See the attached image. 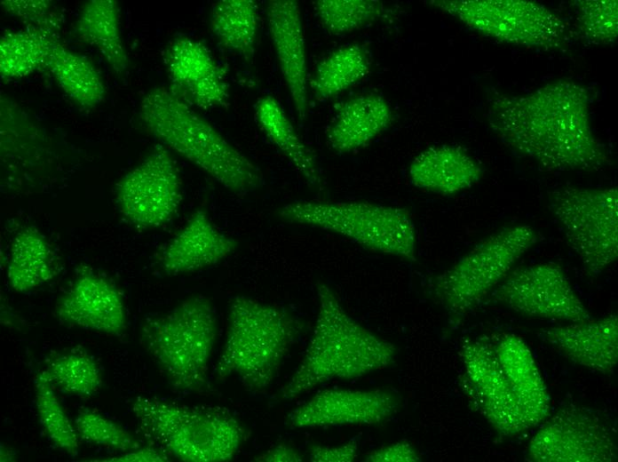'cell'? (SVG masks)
<instances>
[{"mask_svg":"<svg viewBox=\"0 0 618 462\" xmlns=\"http://www.w3.org/2000/svg\"><path fill=\"white\" fill-rule=\"evenodd\" d=\"M590 102L586 86L563 79L524 95L493 92L486 119L502 143L545 170L594 171L610 157L591 127Z\"/></svg>","mask_w":618,"mask_h":462,"instance_id":"1","label":"cell"},{"mask_svg":"<svg viewBox=\"0 0 618 462\" xmlns=\"http://www.w3.org/2000/svg\"><path fill=\"white\" fill-rule=\"evenodd\" d=\"M316 293L318 312L311 339L279 393L280 400H293L334 379L350 380L384 370L396 358V346L355 321L330 286L318 283Z\"/></svg>","mask_w":618,"mask_h":462,"instance_id":"2","label":"cell"},{"mask_svg":"<svg viewBox=\"0 0 618 462\" xmlns=\"http://www.w3.org/2000/svg\"><path fill=\"white\" fill-rule=\"evenodd\" d=\"M139 116L144 128L162 145L231 192L245 195L262 186L258 167L170 88L147 92Z\"/></svg>","mask_w":618,"mask_h":462,"instance_id":"3","label":"cell"},{"mask_svg":"<svg viewBox=\"0 0 618 462\" xmlns=\"http://www.w3.org/2000/svg\"><path fill=\"white\" fill-rule=\"evenodd\" d=\"M300 331V323L285 309L245 296L234 297L217 376H233L250 391L265 389Z\"/></svg>","mask_w":618,"mask_h":462,"instance_id":"4","label":"cell"},{"mask_svg":"<svg viewBox=\"0 0 618 462\" xmlns=\"http://www.w3.org/2000/svg\"><path fill=\"white\" fill-rule=\"evenodd\" d=\"M218 335L209 299L192 296L142 323L139 341L170 385L178 392L208 388L209 365Z\"/></svg>","mask_w":618,"mask_h":462,"instance_id":"5","label":"cell"},{"mask_svg":"<svg viewBox=\"0 0 618 462\" xmlns=\"http://www.w3.org/2000/svg\"><path fill=\"white\" fill-rule=\"evenodd\" d=\"M131 408L143 434L180 461H229L245 438L241 423L224 410L146 396L133 399Z\"/></svg>","mask_w":618,"mask_h":462,"instance_id":"6","label":"cell"},{"mask_svg":"<svg viewBox=\"0 0 618 462\" xmlns=\"http://www.w3.org/2000/svg\"><path fill=\"white\" fill-rule=\"evenodd\" d=\"M278 215L289 223L337 234L370 251L416 259V229L405 208L360 201H297L283 205Z\"/></svg>","mask_w":618,"mask_h":462,"instance_id":"7","label":"cell"},{"mask_svg":"<svg viewBox=\"0 0 618 462\" xmlns=\"http://www.w3.org/2000/svg\"><path fill=\"white\" fill-rule=\"evenodd\" d=\"M537 240L535 229L525 224L491 234L432 279L434 299L451 315L468 314L485 300Z\"/></svg>","mask_w":618,"mask_h":462,"instance_id":"8","label":"cell"},{"mask_svg":"<svg viewBox=\"0 0 618 462\" xmlns=\"http://www.w3.org/2000/svg\"><path fill=\"white\" fill-rule=\"evenodd\" d=\"M468 28L498 41L544 51L564 50L572 39L563 20L549 8L526 0H432Z\"/></svg>","mask_w":618,"mask_h":462,"instance_id":"9","label":"cell"},{"mask_svg":"<svg viewBox=\"0 0 618 462\" xmlns=\"http://www.w3.org/2000/svg\"><path fill=\"white\" fill-rule=\"evenodd\" d=\"M550 209L585 271L597 276L618 257V189L563 187Z\"/></svg>","mask_w":618,"mask_h":462,"instance_id":"10","label":"cell"},{"mask_svg":"<svg viewBox=\"0 0 618 462\" xmlns=\"http://www.w3.org/2000/svg\"><path fill=\"white\" fill-rule=\"evenodd\" d=\"M540 423L526 458L533 462H614L616 432L599 410L575 404L560 408Z\"/></svg>","mask_w":618,"mask_h":462,"instance_id":"11","label":"cell"},{"mask_svg":"<svg viewBox=\"0 0 618 462\" xmlns=\"http://www.w3.org/2000/svg\"><path fill=\"white\" fill-rule=\"evenodd\" d=\"M115 202L124 220L137 229H154L170 222L180 207L182 188L170 150L155 145L118 181Z\"/></svg>","mask_w":618,"mask_h":462,"instance_id":"12","label":"cell"},{"mask_svg":"<svg viewBox=\"0 0 618 462\" xmlns=\"http://www.w3.org/2000/svg\"><path fill=\"white\" fill-rule=\"evenodd\" d=\"M489 300L529 317L569 323L591 319L563 267L555 262L511 270L490 292Z\"/></svg>","mask_w":618,"mask_h":462,"instance_id":"13","label":"cell"},{"mask_svg":"<svg viewBox=\"0 0 618 462\" xmlns=\"http://www.w3.org/2000/svg\"><path fill=\"white\" fill-rule=\"evenodd\" d=\"M462 387L469 401L497 433L514 436L532 428L502 369L493 346L467 340L460 349Z\"/></svg>","mask_w":618,"mask_h":462,"instance_id":"14","label":"cell"},{"mask_svg":"<svg viewBox=\"0 0 618 462\" xmlns=\"http://www.w3.org/2000/svg\"><path fill=\"white\" fill-rule=\"evenodd\" d=\"M400 401L390 390L331 388L296 407L286 423L291 428L376 425L395 415Z\"/></svg>","mask_w":618,"mask_h":462,"instance_id":"15","label":"cell"},{"mask_svg":"<svg viewBox=\"0 0 618 462\" xmlns=\"http://www.w3.org/2000/svg\"><path fill=\"white\" fill-rule=\"evenodd\" d=\"M54 315L69 327L120 336L127 328L123 296L115 283L91 267H81L58 299Z\"/></svg>","mask_w":618,"mask_h":462,"instance_id":"16","label":"cell"},{"mask_svg":"<svg viewBox=\"0 0 618 462\" xmlns=\"http://www.w3.org/2000/svg\"><path fill=\"white\" fill-rule=\"evenodd\" d=\"M163 61L170 91L190 106L226 108L230 93L224 69L200 41L181 36L166 47Z\"/></svg>","mask_w":618,"mask_h":462,"instance_id":"17","label":"cell"},{"mask_svg":"<svg viewBox=\"0 0 618 462\" xmlns=\"http://www.w3.org/2000/svg\"><path fill=\"white\" fill-rule=\"evenodd\" d=\"M265 14L270 38L300 121L307 117L308 75L305 40L299 4L294 0L267 2Z\"/></svg>","mask_w":618,"mask_h":462,"instance_id":"18","label":"cell"},{"mask_svg":"<svg viewBox=\"0 0 618 462\" xmlns=\"http://www.w3.org/2000/svg\"><path fill=\"white\" fill-rule=\"evenodd\" d=\"M238 241L221 232L203 210H196L170 240L158 257L169 275L212 267L234 252Z\"/></svg>","mask_w":618,"mask_h":462,"instance_id":"19","label":"cell"},{"mask_svg":"<svg viewBox=\"0 0 618 462\" xmlns=\"http://www.w3.org/2000/svg\"><path fill=\"white\" fill-rule=\"evenodd\" d=\"M540 339L573 362L612 374L618 362V317L608 315L540 330Z\"/></svg>","mask_w":618,"mask_h":462,"instance_id":"20","label":"cell"},{"mask_svg":"<svg viewBox=\"0 0 618 462\" xmlns=\"http://www.w3.org/2000/svg\"><path fill=\"white\" fill-rule=\"evenodd\" d=\"M492 346L527 422L536 426L550 416L551 397L530 349L512 333L500 335Z\"/></svg>","mask_w":618,"mask_h":462,"instance_id":"21","label":"cell"},{"mask_svg":"<svg viewBox=\"0 0 618 462\" xmlns=\"http://www.w3.org/2000/svg\"><path fill=\"white\" fill-rule=\"evenodd\" d=\"M408 174L411 183L418 188L452 195L478 183L483 169L463 147L440 145L418 154Z\"/></svg>","mask_w":618,"mask_h":462,"instance_id":"22","label":"cell"},{"mask_svg":"<svg viewBox=\"0 0 618 462\" xmlns=\"http://www.w3.org/2000/svg\"><path fill=\"white\" fill-rule=\"evenodd\" d=\"M388 101L374 92L363 93L337 108L328 131V142L337 153H349L371 143L392 122Z\"/></svg>","mask_w":618,"mask_h":462,"instance_id":"23","label":"cell"},{"mask_svg":"<svg viewBox=\"0 0 618 462\" xmlns=\"http://www.w3.org/2000/svg\"><path fill=\"white\" fill-rule=\"evenodd\" d=\"M59 272V257L39 229L25 227L15 234L6 269L8 283L13 291H32L52 280Z\"/></svg>","mask_w":618,"mask_h":462,"instance_id":"24","label":"cell"},{"mask_svg":"<svg viewBox=\"0 0 618 462\" xmlns=\"http://www.w3.org/2000/svg\"><path fill=\"white\" fill-rule=\"evenodd\" d=\"M75 35L91 45L118 75L129 67L128 54L120 27V7L115 0L84 3L75 23Z\"/></svg>","mask_w":618,"mask_h":462,"instance_id":"25","label":"cell"},{"mask_svg":"<svg viewBox=\"0 0 618 462\" xmlns=\"http://www.w3.org/2000/svg\"><path fill=\"white\" fill-rule=\"evenodd\" d=\"M1 158L18 170L40 164L48 154L47 139L40 125L15 101L1 96Z\"/></svg>","mask_w":618,"mask_h":462,"instance_id":"26","label":"cell"},{"mask_svg":"<svg viewBox=\"0 0 618 462\" xmlns=\"http://www.w3.org/2000/svg\"><path fill=\"white\" fill-rule=\"evenodd\" d=\"M256 116L267 138L307 184L323 190V180L312 151L301 139L277 100L270 95L260 98L256 104Z\"/></svg>","mask_w":618,"mask_h":462,"instance_id":"27","label":"cell"},{"mask_svg":"<svg viewBox=\"0 0 618 462\" xmlns=\"http://www.w3.org/2000/svg\"><path fill=\"white\" fill-rule=\"evenodd\" d=\"M45 68L63 92L80 108L92 109L104 100L106 88L95 66L61 41L53 46Z\"/></svg>","mask_w":618,"mask_h":462,"instance_id":"28","label":"cell"},{"mask_svg":"<svg viewBox=\"0 0 618 462\" xmlns=\"http://www.w3.org/2000/svg\"><path fill=\"white\" fill-rule=\"evenodd\" d=\"M60 31L28 28L4 33L0 39V76L4 81L19 79L45 68Z\"/></svg>","mask_w":618,"mask_h":462,"instance_id":"29","label":"cell"},{"mask_svg":"<svg viewBox=\"0 0 618 462\" xmlns=\"http://www.w3.org/2000/svg\"><path fill=\"white\" fill-rule=\"evenodd\" d=\"M259 26L258 5L252 0H221L210 15L213 35L226 50L245 61L255 54Z\"/></svg>","mask_w":618,"mask_h":462,"instance_id":"30","label":"cell"},{"mask_svg":"<svg viewBox=\"0 0 618 462\" xmlns=\"http://www.w3.org/2000/svg\"><path fill=\"white\" fill-rule=\"evenodd\" d=\"M370 67V55L363 45H342L318 63L310 81L311 90L318 100L330 99L363 79Z\"/></svg>","mask_w":618,"mask_h":462,"instance_id":"31","label":"cell"},{"mask_svg":"<svg viewBox=\"0 0 618 462\" xmlns=\"http://www.w3.org/2000/svg\"><path fill=\"white\" fill-rule=\"evenodd\" d=\"M44 370L54 387L81 398L91 397L102 386L99 365L83 348L54 353L47 358Z\"/></svg>","mask_w":618,"mask_h":462,"instance_id":"32","label":"cell"},{"mask_svg":"<svg viewBox=\"0 0 618 462\" xmlns=\"http://www.w3.org/2000/svg\"><path fill=\"white\" fill-rule=\"evenodd\" d=\"M34 390L36 413L45 434L59 450L76 456L80 439L75 424L67 417L44 370L34 378Z\"/></svg>","mask_w":618,"mask_h":462,"instance_id":"33","label":"cell"},{"mask_svg":"<svg viewBox=\"0 0 618 462\" xmlns=\"http://www.w3.org/2000/svg\"><path fill=\"white\" fill-rule=\"evenodd\" d=\"M313 8L321 25L335 35L364 28L389 12L384 3L376 0H317Z\"/></svg>","mask_w":618,"mask_h":462,"instance_id":"34","label":"cell"},{"mask_svg":"<svg viewBox=\"0 0 618 462\" xmlns=\"http://www.w3.org/2000/svg\"><path fill=\"white\" fill-rule=\"evenodd\" d=\"M576 31L588 44H614L618 35L616 0H576L572 2Z\"/></svg>","mask_w":618,"mask_h":462,"instance_id":"35","label":"cell"},{"mask_svg":"<svg viewBox=\"0 0 618 462\" xmlns=\"http://www.w3.org/2000/svg\"><path fill=\"white\" fill-rule=\"evenodd\" d=\"M75 427L79 439L89 443L122 452L142 447L125 428L93 410H80L75 419Z\"/></svg>","mask_w":618,"mask_h":462,"instance_id":"36","label":"cell"},{"mask_svg":"<svg viewBox=\"0 0 618 462\" xmlns=\"http://www.w3.org/2000/svg\"><path fill=\"white\" fill-rule=\"evenodd\" d=\"M4 12L17 18L25 27L50 28L61 31L64 13L49 0H4Z\"/></svg>","mask_w":618,"mask_h":462,"instance_id":"37","label":"cell"},{"mask_svg":"<svg viewBox=\"0 0 618 462\" xmlns=\"http://www.w3.org/2000/svg\"><path fill=\"white\" fill-rule=\"evenodd\" d=\"M421 456L417 450L407 441L383 445L366 455L368 462H418Z\"/></svg>","mask_w":618,"mask_h":462,"instance_id":"38","label":"cell"},{"mask_svg":"<svg viewBox=\"0 0 618 462\" xmlns=\"http://www.w3.org/2000/svg\"><path fill=\"white\" fill-rule=\"evenodd\" d=\"M358 457V444L348 442L337 446L314 445L309 458L313 462H353Z\"/></svg>","mask_w":618,"mask_h":462,"instance_id":"39","label":"cell"},{"mask_svg":"<svg viewBox=\"0 0 618 462\" xmlns=\"http://www.w3.org/2000/svg\"><path fill=\"white\" fill-rule=\"evenodd\" d=\"M170 456L160 447H140L123 452V454L101 459H91L94 462H165L170 461Z\"/></svg>","mask_w":618,"mask_h":462,"instance_id":"40","label":"cell"},{"mask_svg":"<svg viewBox=\"0 0 618 462\" xmlns=\"http://www.w3.org/2000/svg\"><path fill=\"white\" fill-rule=\"evenodd\" d=\"M258 462H300L303 457L294 446L287 443L277 444L254 458Z\"/></svg>","mask_w":618,"mask_h":462,"instance_id":"41","label":"cell"},{"mask_svg":"<svg viewBox=\"0 0 618 462\" xmlns=\"http://www.w3.org/2000/svg\"><path fill=\"white\" fill-rule=\"evenodd\" d=\"M14 452L11 450V448L6 447L5 445H1V461H12L14 460Z\"/></svg>","mask_w":618,"mask_h":462,"instance_id":"42","label":"cell"}]
</instances>
